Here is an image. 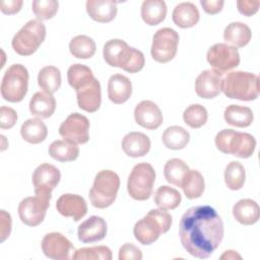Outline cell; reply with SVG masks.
Wrapping results in <instances>:
<instances>
[{
  "instance_id": "cell-1",
  "label": "cell",
  "mask_w": 260,
  "mask_h": 260,
  "mask_svg": "<svg viewBox=\"0 0 260 260\" xmlns=\"http://www.w3.org/2000/svg\"><path fill=\"white\" fill-rule=\"evenodd\" d=\"M179 235L183 247L190 255L205 259L221 243L223 222L211 206H194L183 214L180 220Z\"/></svg>"
},
{
  "instance_id": "cell-2",
  "label": "cell",
  "mask_w": 260,
  "mask_h": 260,
  "mask_svg": "<svg viewBox=\"0 0 260 260\" xmlns=\"http://www.w3.org/2000/svg\"><path fill=\"white\" fill-rule=\"evenodd\" d=\"M105 61L112 67H119L123 70L136 73L140 71L145 59L141 51L128 46V44L120 39L108 41L103 50Z\"/></svg>"
},
{
  "instance_id": "cell-3",
  "label": "cell",
  "mask_w": 260,
  "mask_h": 260,
  "mask_svg": "<svg viewBox=\"0 0 260 260\" xmlns=\"http://www.w3.org/2000/svg\"><path fill=\"white\" fill-rule=\"evenodd\" d=\"M172 221V215L166 209H151L135 223L134 237L140 244L150 245L170 230Z\"/></svg>"
},
{
  "instance_id": "cell-4",
  "label": "cell",
  "mask_w": 260,
  "mask_h": 260,
  "mask_svg": "<svg viewBox=\"0 0 260 260\" xmlns=\"http://www.w3.org/2000/svg\"><path fill=\"white\" fill-rule=\"evenodd\" d=\"M221 90L230 99L253 101L259 95V77L244 71H232L222 78Z\"/></svg>"
},
{
  "instance_id": "cell-5",
  "label": "cell",
  "mask_w": 260,
  "mask_h": 260,
  "mask_svg": "<svg viewBox=\"0 0 260 260\" xmlns=\"http://www.w3.org/2000/svg\"><path fill=\"white\" fill-rule=\"evenodd\" d=\"M215 145L222 153H231L241 158H248L255 151L256 140L249 133L222 129L215 136Z\"/></svg>"
},
{
  "instance_id": "cell-6",
  "label": "cell",
  "mask_w": 260,
  "mask_h": 260,
  "mask_svg": "<svg viewBox=\"0 0 260 260\" xmlns=\"http://www.w3.org/2000/svg\"><path fill=\"white\" fill-rule=\"evenodd\" d=\"M119 187L120 178L115 172L111 170L99 172L89 190L90 203L101 209L111 206L117 197Z\"/></svg>"
},
{
  "instance_id": "cell-7",
  "label": "cell",
  "mask_w": 260,
  "mask_h": 260,
  "mask_svg": "<svg viewBox=\"0 0 260 260\" xmlns=\"http://www.w3.org/2000/svg\"><path fill=\"white\" fill-rule=\"evenodd\" d=\"M46 38V26L40 19L27 21L13 37V50L21 56L34 54Z\"/></svg>"
},
{
  "instance_id": "cell-8",
  "label": "cell",
  "mask_w": 260,
  "mask_h": 260,
  "mask_svg": "<svg viewBox=\"0 0 260 260\" xmlns=\"http://www.w3.org/2000/svg\"><path fill=\"white\" fill-rule=\"evenodd\" d=\"M28 71L21 64L11 65L4 73L1 82V95L5 101L18 103L27 92Z\"/></svg>"
},
{
  "instance_id": "cell-9",
  "label": "cell",
  "mask_w": 260,
  "mask_h": 260,
  "mask_svg": "<svg viewBox=\"0 0 260 260\" xmlns=\"http://www.w3.org/2000/svg\"><path fill=\"white\" fill-rule=\"evenodd\" d=\"M155 181V172L151 165L140 162L134 166L127 182L129 195L139 201L146 200L150 197Z\"/></svg>"
},
{
  "instance_id": "cell-10",
  "label": "cell",
  "mask_w": 260,
  "mask_h": 260,
  "mask_svg": "<svg viewBox=\"0 0 260 260\" xmlns=\"http://www.w3.org/2000/svg\"><path fill=\"white\" fill-rule=\"evenodd\" d=\"M179 44L178 32L170 27L158 29L152 38L151 56L158 63H167L174 59Z\"/></svg>"
},
{
  "instance_id": "cell-11",
  "label": "cell",
  "mask_w": 260,
  "mask_h": 260,
  "mask_svg": "<svg viewBox=\"0 0 260 260\" xmlns=\"http://www.w3.org/2000/svg\"><path fill=\"white\" fill-rule=\"evenodd\" d=\"M61 179L60 171L51 164L40 165L32 174L35 195L50 201L51 192L59 184Z\"/></svg>"
},
{
  "instance_id": "cell-12",
  "label": "cell",
  "mask_w": 260,
  "mask_h": 260,
  "mask_svg": "<svg viewBox=\"0 0 260 260\" xmlns=\"http://www.w3.org/2000/svg\"><path fill=\"white\" fill-rule=\"evenodd\" d=\"M59 134L69 142L86 143L89 139V121L81 114L72 113L60 125Z\"/></svg>"
},
{
  "instance_id": "cell-13",
  "label": "cell",
  "mask_w": 260,
  "mask_h": 260,
  "mask_svg": "<svg viewBox=\"0 0 260 260\" xmlns=\"http://www.w3.org/2000/svg\"><path fill=\"white\" fill-rule=\"evenodd\" d=\"M206 58L214 70L220 73L226 72L240 64L238 49L222 43L211 46L207 51Z\"/></svg>"
},
{
  "instance_id": "cell-14",
  "label": "cell",
  "mask_w": 260,
  "mask_h": 260,
  "mask_svg": "<svg viewBox=\"0 0 260 260\" xmlns=\"http://www.w3.org/2000/svg\"><path fill=\"white\" fill-rule=\"evenodd\" d=\"M50 201L39 196H30L22 199L18 205V215L20 220L28 226L39 225L45 218Z\"/></svg>"
},
{
  "instance_id": "cell-15",
  "label": "cell",
  "mask_w": 260,
  "mask_h": 260,
  "mask_svg": "<svg viewBox=\"0 0 260 260\" xmlns=\"http://www.w3.org/2000/svg\"><path fill=\"white\" fill-rule=\"evenodd\" d=\"M42 250L44 254L55 260H69L75 252L72 243L62 234L53 232L47 234L42 240Z\"/></svg>"
},
{
  "instance_id": "cell-16",
  "label": "cell",
  "mask_w": 260,
  "mask_h": 260,
  "mask_svg": "<svg viewBox=\"0 0 260 260\" xmlns=\"http://www.w3.org/2000/svg\"><path fill=\"white\" fill-rule=\"evenodd\" d=\"M222 73L207 69L202 71L195 81V90L198 96L202 99H213L221 91Z\"/></svg>"
},
{
  "instance_id": "cell-17",
  "label": "cell",
  "mask_w": 260,
  "mask_h": 260,
  "mask_svg": "<svg viewBox=\"0 0 260 260\" xmlns=\"http://www.w3.org/2000/svg\"><path fill=\"white\" fill-rule=\"evenodd\" d=\"M134 118L138 125L148 130L158 128L164 120L160 109L151 101L140 102L134 110Z\"/></svg>"
},
{
  "instance_id": "cell-18",
  "label": "cell",
  "mask_w": 260,
  "mask_h": 260,
  "mask_svg": "<svg viewBox=\"0 0 260 260\" xmlns=\"http://www.w3.org/2000/svg\"><path fill=\"white\" fill-rule=\"evenodd\" d=\"M78 107L88 113H93L99 110L102 103L101 84L96 78L76 89Z\"/></svg>"
},
{
  "instance_id": "cell-19",
  "label": "cell",
  "mask_w": 260,
  "mask_h": 260,
  "mask_svg": "<svg viewBox=\"0 0 260 260\" xmlns=\"http://www.w3.org/2000/svg\"><path fill=\"white\" fill-rule=\"evenodd\" d=\"M57 211L66 217H72L75 221L81 219L87 212V205L83 197L77 194H63L56 202Z\"/></svg>"
},
{
  "instance_id": "cell-20",
  "label": "cell",
  "mask_w": 260,
  "mask_h": 260,
  "mask_svg": "<svg viewBox=\"0 0 260 260\" xmlns=\"http://www.w3.org/2000/svg\"><path fill=\"white\" fill-rule=\"evenodd\" d=\"M107 235L106 220L96 215H92L78 226V240L82 243H93L103 240Z\"/></svg>"
},
{
  "instance_id": "cell-21",
  "label": "cell",
  "mask_w": 260,
  "mask_h": 260,
  "mask_svg": "<svg viewBox=\"0 0 260 260\" xmlns=\"http://www.w3.org/2000/svg\"><path fill=\"white\" fill-rule=\"evenodd\" d=\"M132 93V83L122 74H114L108 82V96L114 104L120 105L129 100Z\"/></svg>"
},
{
  "instance_id": "cell-22",
  "label": "cell",
  "mask_w": 260,
  "mask_h": 260,
  "mask_svg": "<svg viewBox=\"0 0 260 260\" xmlns=\"http://www.w3.org/2000/svg\"><path fill=\"white\" fill-rule=\"evenodd\" d=\"M86 11L98 22H110L117 14V3L113 0H87Z\"/></svg>"
},
{
  "instance_id": "cell-23",
  "label": "cell",
  "mask_w": 260,
  "mask_h": 260,
  "mask_svg": "<svg viewBox=\"0 0 260 260\" xmlns=\"http://www.w3.org/2000/svg\"><path fill=\"white\" fill-rule=\"evenodd\" d=\"M150 139L141 132H130L122 140V149L131 157L145 155L150 149Z\"/></svg>"
},
{
  "instance_id": "cell-24",
  "label": "cell",
  "mask_w": 260,
  "mask_h": 260,
  "mask_svg": "<svg viewBox=\"0 0 260 260\" xmlns=\"http://www.w3.org/2000/svg\"><path fill=\"white\" fill-rule=\"evenodd\" d=\"M233 215L237 221L245 225H251L258 221L260 208L252 199H241L233 207Z\"/></svg>"
},
{
  "instance_id": "cell-25",
  "label": "cell",
  "mask_w": 260,
  "mask_h": 260,
  "mask_svg": "<svg viewBox=\"0 0 260 260\" xmlns=\"http://www.w3.org/2000/svg\"><path fill=\"white\" fill-rule=\"evenodd\" d=\"M252 32L250 27L240 21L231 22L224 28L223 39L228 45L234 48H243L250 42Z\"/></svg>"
},
{
  "instance_id": "cell-26",
  "label": "cell",
  "mask_w": 260,
  "mask_h": 260,
  "mask_svg": "<svg viewBox=\"0 0 260 260\" xmlns=\"http://www.w3.org/2000/svg\"><path fill=\"white\" fill-rule=\"evenodd\" d=\"M172 18L174 23L179 27L188 28L194 26L199 21L200 14L195 4L182 2L174 8Z\"/></svg>"
},
{
  "instance_id": "cell-27",
  "label": "cell",
  "mask_w": 260,
  "mask_h": 260,
  "mask_svg": "<svg viewBox=\"0 0 260 260\" xmlns=\"http://www.w3.org/2000/svg\"><path fill=\"white\" fill-rule=\"evenodd\" d=\"M56 109L55 98L46 91L36 92L29 102L30 113L41 119H47L51 117Z\"/></svg>"
},
{
  "instance_id": "cell-28",
  "label": "cell",
  "mask_w": 260,
  "mask_h": 260,
  "mask_svg": "<svg viewBox=\"0 0 260 260\" xmlns=\"http://www.w3.org/2000/svg\"><path fill=\"white\" fill-rule=\"evenodd\" d=\"M20 134L21 137L28 143L38 144L46 139L48 129L41 118H31L26 120L21 125Z\"/></svg>"
},
{
  "instance_id": "cell-29",
  "label": "cell",
  "mask_w": 260,
  "mask_h": 260,
  "mask_svg": "<svg viewBox=\"0 0 260 260\" xmlns=\"http://www.w3.org/2000/svg\"><path fill=\"white\" fill-rule=\"evenodd\" d=\"M167 15V5L162 0H145L141 5V17L148 25L160 23Z\"/></svg>"
},
{
  "instance_id": "cell-30",
  "label": "cell",
  "mask_w": 260,
  "mask_h": 260,
  "mask_svg": "<svg viewBox=\"0 0 260 260\" xmlns=\"http://www.w3.org/2000/svg\"><path fill=\"white\" fill-rule=\"evenodd\" d=\"M223 117L228 124L240 128L250 126L254 119L253 112L250 108L239 105L228 106L224 110Z\"/></svg>"
},
{
  "instance_id": "cell-31",
  "label": "cell",
  "mask_w": 260,
  "mask_h": 260,
  "mask_svg": "<svg viewBox=\"0 0 260 260\" xmlns=\"http://www.w3.org/2000/svg\"><path fill=\"white\" fill-rule=\"evenodd\" d=\"M49 154L58 161H71L78 157L79 148L77 144L67 140H55L49 146Z\"/></svg>"
},
{
  "instance_id": "cell-32",
  "label": "cell",
  "mask_w": 260,
  "mask_h": 260,
  "mask_svg": "<svg viewBox=\"0 0 260 260\" xmlns=\"http://www.w3.org/2000/svg\"><path fill=\"white\" fill-rule=\"evenodd\" d=\"M190 169L186 162L180 158L169 159L164 168V175L166 180L178 187H182V184L188 175Z\"/></svg>"
},
{
  "instance_id": "cell-33",
  "label": "cell",
  "mask_w": 260,
  "mask_h": 260,
  "mask_svg": "<svg viewBox=\"0 0 260 260\" xmlns=\"http://www.w3.org/2000/svg\"><path fill=\"white\" fill-rule=\"evenodd\" d=\"M161 138L167 148L178 150L184 148L188 144L190 134L181 126H171L164 131Z\"/></svg>"
},
{
  "instance_id": "cell-34",
  "label": "cell",
  "mask_w": 260,
  "mask_h": 260,
  "mask_svg": "<svg viewBox=\"0 0 260 260\" xmlns=\"http://www.w3.org/2000/svg\"><path fill=\"white\" fill-rule=\"evenodd\" d=\"M39 86L48 93L56 92L61 86V73L55 66L43 67L38 75Z\"/></svg>"
},
{
  "instance_id": "cell-35",
  "label": "cell",
  "mask_w": 260,
  "mask_h": 260,
  "mask_svg": "<svg viewBox=\"0 0 260 260\" xmlns=\"http://www.w3.org/2000/svg\"><path fill=\"white\" fill-rule=\"evenodd\" d=\"M154 203L161 209L177 208L182 200L180 192L170 186H160L154 193Z\"/></svg>"
},
{
  "instance_id": "cell-36",
  "label": "cell",
  "mask_w": 260,
  "mask_h": 260,
  "mask_svg": "<svg viewBox=\"0 0 260 260\" xmlns=\"http://www.w3.org/2000/svg\"><path fill=\"white\" fill-rule=\"evenodd\" d=\"M70 53L79 59L91 58L95 53L94 41L84 35L74 37L69 43Z\"/></svg>"
},
{
  "instance_id": "cell-37",
  "label": "cell",
  "mask_w": 260,
  "mask_h": 260,
  "mask_svg": "<svg viewBox=\"0 0 260 260\" xmlns=\"http://www.w3.org/2000/svg\"><path fill=\"white\" fill-rule=\"evenodd\" d=\"M181 188L188 199L198 198L202 195L205 188L204 178L198 171L190 170Z\"/></svg>"
},
{
  "instance_id": "cell-38",
  "label": "cell",
  "mask_w": 260,
  "mask_h": 260,
  "mask_svg": "<svg viewBox=\"0 0 260 260\" xmlns=\"http://www.w3.org/2000/svg\"><path fill=\"white\" fill-rule=\"evenodd\" d=\"M68 82L71 87L75 90L90 82L94 77L89 67L83 64H73L68 68L67 71Z\"/></svg>"
},
{
  "instance_id": "cell-39",
  "label": "cell",
  "mask_w": 260,
  "mask_h": 260,
  "mask_svg": "<svg viewBox=\"0 0 260 260\" xmlns=\"http://www.w3.org/2000/svg\"><path fill=\"white\" fill-rule=\"evenodd\" d=\"M246 171L239 161H231L224 170V182L229 189L240 190L245 183Z\"/></svg>"
},
{
  "instance_id": "cell-40",
  "label": "cell",
  "mask_w": 260,
  "mask_h": 260,
  "mask_svg": "<svg viewBox=\"0 0 260 260\" xmlns=\"http://www.w3.org/2000/svg\"><path fill=\"white\" fill-rule=\"evenodd\" d=\"M72 259L74 260H111L112 251L107 246H94L75 250Z\"/></svg>"
},
{
  "instance_id": "cell-41",
  "label": "cell",
  "mask_w": 260,
  "mask_h": 260,
  "mask_svg": "<svg viewBox=\"0 0 260 260\" xmlns=\"http://www.w3.org/2000/svg\"><path fill=\"white\" fill-rule=\"evenodd\" d=\"M207 118L208 114L206 109L199 104L190 105L183 113L184 122L194 129L202 127L206 123Z\"/></svg>"
},
{
  "instance_id": "cell-42",
  "label": "cell",
  "mask_w": 260,
  "mask_h": 260,
  "mask_svg": "<svg viewBox=\"0 0 260 260\" xmlns=\"http://www.w3.org/2000/svg\"><path fill=\"white\" fill-rule=\"evenodd\" d=\"M59 3L55 0H35L31 3V9L40 20H47L55 16L58 11Z\"/></svg>"
},
{
  "instance_id": "cell-43",
  "label": "cell",
  "mask_w": 260,
  "mask_h": 260,
  "mask_svg": "<svg viewBox=\"0 0 260 260\" xmlns=\"http://www.w3.org/2000/svg\"><path fill=\"white\" fill-rule=\"evenodd\" d=\"M17 121L16 112L9 107L2 106L0 108V128L1 129H10L12 128Z\"/></svg>"
},
{
  "instance_id": "cell-44",
  "label": "cell",
  "mask_w": 260,
  "mask_h": 260,
  "mask_svg": "<svg viewBox=\"0 0 260 260\" xmlns=\"http://www.w3.org/2000/svg\"><path fill=\"white\" fill-rule=\"evenodd\" d=\"M141 250L132 243L124 244L119 250V260H141Z\"/></svg>"
},
{
  "instance_id": "cell-45",
  "label": "cell",
  "mask_w": 260,
  "mask_h": 260,
  "mask_svg": "<svg viewBox=\"0 0 260 260\" xmlns=\"http://www.w3.org/2000/svg\"><path fill=\"white\" fill-rule=\"evenodd\" d=\"M259 5H260V2L258 0H256V1H250V0L237 1V7H238L239 12L246 16L254 15L258 11Z\"/></svg>"
},
{
  "instance_id": "cell-46",
  "label": "cell",
  "mask_w": 260,
  "mask_h": 260,
  "mask_svg": "<svg viewBox=\"0 0 260 260\" xmlns=\"http://www.w3.org/2000/svg\"><path fill=\"white\" fill-rule=\"evenodd\" d=\"M11 232V216L5 210L0 212V241L4 242Z\"/></svg>"
},
{
  "instance_id": "cell-47",
  "label": "cell",
  "mask_w": 260,
  "mask_h": 260,
  "mask_svg": "<svg viewBox=\"0 0 260 260\" xmlns=\"http://www.w3.org/2000/svg\"><path fill=\"white\" fill-rule=\"evenodd\" d=\"M22 0H3L0 3V9L4 14H15L20 11Z\"/></svg>"
},
{
  "instance_id": "cell-48",
  "label": "cell",
  "mask_w": 260,
  "mask_h": 260,
  "mask_svg": "<svg viewBox=\"0 0 260 260\" xmlns=\"http://www.w3.org/2000/svg\"><path fill=\"white\" fill-rule=\"evenodd\" d=\"M200 4L206 13L216 14L219 11H221L224 1H222V0H200Z\"/></svg>"
},
{
  "instance_id": "cell-49",
  "label": "cell",
  "mask_w": 260,
  "mask_h": 260,
  "mask_svg": "<svg viewBox=\"0 0 260 260\" xmlns=\"http://www.w3.org/2000/svg\"><path fill=\"white\" fill-rule=\"evenodd\" d=\"M220 258H221V259H224V258H228V259H236V258H239V259H241V256L238 255L235 251L229 250V251H225V253H224L223 255H221Z\"/></svg>"
}]
</instances>
